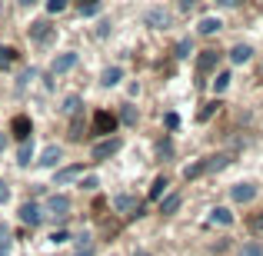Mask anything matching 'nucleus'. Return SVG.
<instances>
[{
	"mask_svg": "<svg viewBox=\"0 0 263 256\" xmlns=\"http://www.w3.org/2000/svg\"><path fill=\"white\" fill-rule=\"evenodd\" d=\"M117 130V116L114 113H107V110H97L93 113V123H90V133H97V136H110Z\"/></svg>",
	"mask_w": 263,
	"mask_h": 256,
	"instance_id": "f257e3e1",
	"label": "nucleus"
},
{
	"mask_svg": "<svg viewBox=\"0 0 263 256\" xmlns=\"http://www.w3.org/2000/svg\"><path fill=\"white\" fill-rule=\"evenodd\" d=\"M143 24L147 27H154V30H167L170 24H174V17H170L163 7H150L147 13H143Z\"/></svg>",
	"mask_w": 263,
	"mask_h": 256,
	"instance_id": "f03ea898",
	"label": "nucleus"
},
{
	"mask_svg": "<svg viewBox=\"0 0 263 256\" xmlns=\"http://www.w3.org/2000/svg\"><path fill=\"white\" fill-rule=\"evenodd\" d=\"M123 143H120V136H107V140H100V143H93V150H90V156L93 160H110V156L120 150Z\"/></svg>",
	"mask_w": 263,
	"mask_h": 256,
	"instance_id": "7ed1b4c3",
	"label": "nucleus"
},
{
	"mask_svg": "<svg viewBox=\"0 0 263 256\" xmlns=\"http://www.w3.org/2000/svg\"><path fill=\"white\" fill-rule=\"evenodd\" d=\"M257 193H260V186L250 183V180H243V183L230 186V200H233V203H250V200H257Z\"/></svg>",
	"mask_w": 263,
	"mask_h": 256,
	"instance_id": "20e7f679",
	"label": "nucleus"
},
{
	"mask_svg": "<svg viewBox=\"0 0 263 256\" xmlns=\"http://www.w3.org/2000/svg\"><path fill=\"white\" fill-rule=\"evenodd\" d=\"M47 213L57 220H67L70 216V196H64V193H53L50 200H47Z\"/></svg>",
	"mask_w": 263,
	"mask_h": 256,
	"instance_id": "39448f33",
	"label": "nucleus"
},
{
	"mask_svg": "<svg viewBox=\"0 0 263 256\" xmlns=\"http://www.w3.org/2000/svg\"><path fill=\"white\" fill-rule=\"evenodd\" d=\"M217 60H220L217 50H203V53H200V60H197V77H200V84L210 77V70L217 67Z\"/></svg>",
	"mask_w": 263,
	"mask_h": 256,
	"instance_id": "423d86ee",
	"label": "nucleus"
},
{
	"mask_svg": "<svg viewBox=\"0 0 263 256\" xmlns=\"http://www.w3.org/2000/svg\"><path fill=\"white\" fill-rule=\"evenodd\" d=\"M20 220H24L27 226H40L44 223V213H40V206L33 203V200H27V203H20Z\"/></svg>",
	"mask_w": 263,
	"mask_h": 256,
	"instance_id": "0eeeda50",
	"label": "nucleus"
},
{
	"mask_svg": "<svg viewBox=\"0 0 263 256\" xmlns=\"http://www.w3.org/2000/svg\"><path fill=\"white\" fill-rule=\"evenodd\" d=\"M114 206L120 213H127V216H140V200L130 196V193H120V196H114Z\"/></svg>",
	"mask_w": 263,
	"mask_h": 256,
	"instance_id": "6e6552de",
	"label": "nucleus"
},
{
	"mask_svg": "<svg viewBox=\"0 0 263 256\" xmlns=\"http://www.w3.org/2000/svg\"><path fill=\"white\" fill-rule=\"evenodd\" d=\"M50 37H53V24H50V20H33V24H30V40L47 44Z\"/></svg>",
	"mask_w": 263,
	"mask_h": 256,
	"instance_id": "1a4fd4ad",
	"label": "nucleus"
},
{
	"mask_svg": "<svg viewBox=\"0 0 263 256\" xmlns=\"http://www.w3.org/2000/svg\"><path fill=\"white\" fill-rule=\"evenodd\" d=\"M77 176H84V163H73V167L57 170V176H53V186H67V183H73Z\"/></svg>",
	"mask_w": 263,
	"mask_h": 256,
	"instance_id": "9d476101",
	"label": "nucleus"
},
{
	"mask_svg": "<svg viewBox=\"0 0 263 256\" xmlns=\"http://www.w3.org/2000/svg\"><path fill=\"white\" fill-rule=\"evenodd\" d=\"M10 133L17 136V140H30V133H33V127H30V116H13L10 120Z\"/></svg>",
	"mask_w": 263,
	"mask_h": 256,
	"instance_id": "9b49d317",
	"label": "nucleus"
},
{
	"mask_svg": "<svg viewBox=\"0 0 263 256\" xmlns=\"http://www.w3.org/2000/svg\"><path fill=\"white\" fill-rule=\"evenodd\" d=\"M77 67V53H60V57H53V64H50V70L53 73H67V70H73Z\"/></svg>",
	"mask_w": 263,
	"mask_h": 256,
	"instance_id": "f8f14e48",
	"label": "nucleus"
},
{
	"mask_svg": "<svg viewBox=\"0 0 263 256\" xmlns=\"http://www.w3.org/2000/svg\"><path fill=\"white\" fill-rule=\"evenodd\" d=\"M60 160H64V150H60L57 143H50V147L40 153V160H37V163H40V167H57Z\"/></svg>",
	"mask_w": 263,
	"mask_h": 256,
	"instance_id": "ddd939ff",
	"label": "nucleus"
},
{
	"mask_svg": "<svg viewBox=\"0 0 263 256\" xmlns=\"http://www.w3.org/2000/svg\"><path fill=\"white\" fill-rule=\"evenodd\" d=\"M250 57H253V47H247V44H237V47H233V50H230V64H250Z\"/></svg>",
	"mask_w": 263,
	"mask_h": 256,
	"instance_id": "4468645a",
	"label": "nucleus"
},
{
	"mask_svg": "<svg viewBox=\"0 0 263 256\" xmlns=\"http://www.w3.org/2000/svg\"><path fill=\"white\" fill-rule=\"evenodd\" d=\"M120 80H123V70H120V67H107V70L100 73V84L103 87H117Z\"/></svg>",
	"mask_w": 263,
	"mask_h": 256,
	"instance_id": "2eb2a0df",
	"label": "nucleus"
},
{
	"mask_svg": "<svg viewBox=\"0 0 263 256\" xmlns=\"http://www.w3.org/2000/svg\"><path fill=\"white\" fill-rule=\"evenodd\" d=\"M210 223H217V226H230V223H233V213L227 210V206H217V210H210Z\"/></svg>",
	"mask_w": 263,
	"mask_h": 256,
	"instance_id": "dca6fc26",
	"label": "nucleus"
},
{
	"mask_svg": "<svg viewBox=\"0 0 263 256\" xmlns=\"http://www.w3.org/2000/svg\"><path fill=\"white\" fill-rule=\"evenodd\" d=\"M30 160H33V140H24L17 150V163L20 167H30Z\"/></svg>",
	"mask_w": 263,
	"mask_h": 256,
	"instance_id": "f3484780",
	"label": "nucleus"
},
{
	"mask_svg": "<svg viewBox=\"0 0 263 256\" xmlns=\"http://www.w3.org/2000/svg\"><path fill=\"white\" fill-rule=\"evenodd\" d=\"M180 203H183V196H180V193H170L167 200H160V213H167V216H170V213L180 210Z\"/></svg>",
	"mask_w": 263,
	"mask_h": 256,
	"instance_id": "a211bd4d",
	"label": "nucleus"
},
{
	"mask_svg": "<svg viewBox=\"0 0 263 256\" xmlns=\"http://www.w3.org/2000/svg\"><path fill=\"white\" fill-rule=\"evenodd\" d=\"M17 64V50L13 47H0V70H10Z\"/></svg>",
	"mask_w": 263,
	"mask_h": 256,
	"instance_id": "6ab92c4d",
	"label": "nucleus"
},
{
	"mask_svg": "<svg viewBox=\"0 0 263 256\" xmlns=\"http://www.w3.org/2000/svg\"><path fill=\"white\" fill-rule=\"evenodd\" d=\"M220 27H223V24H220L217 17H203V20H200V27H197V30L203 33V37H210V33H217Z\"/></svg>",
	"mask_w": 263,
	"mask_h": 256,
	"instance_id": "aec40b11",
	"label": "nucleus"
},
{
	"mask_svg": "<svg viewBox=\"0 0 263 256\" xmlns=\"http://www.w3.org/2000/svg\"><path fill=\"white\" fill-rule=\"evenodd\" d=\"M227 163H230V156H227V153H217V156H206V173H217V170H223Z\"/></svg>",
	"mask_w": 263,
	"mask_h": 256,
	"instance_id": "412c9836",
	"label": "nucleus"
},
{
	"mask_svg": "<svg viewBox=\"0 0 263 256\" xmlns=\"http://www.w3.org/2000/svg\"><path fill=\"white\" fill-rule=\"evenodd\" d=\"M60 110H64L67 116H73V113H77V110H80V93H70V96H67V100H64V107H60Z\"/></svg>",
	"mask_w": 263,
	"mask_h": 256,
	"instance_id": "4be33fe9",
	"label": "nucleus"
},
{
	"mask_svg": "<svg viewBox=\"0 0 263 256\" xmlns=\"http://www.w3.org/2000/svg\"><path fill=\"white\" fill-rule=\"evenodd\" d=\"M203 173H206V160H200V163H193V167L183 170V180H197V176H203Z\"/></svg>",
	"mask_w": 263,
	"mask_h": 256,
	"instance_id": "5701e85b",
	"label": "nucleus"
},
{
	"mask_svg": "<svg viewBox=\"0 0 263 256\" xmlns=\"http://www.w3.org/2000/svg\"><path fill=\"white\" fill-rule=\"evenodd\" d=\"M167 186H170V183H167V176H157V180H154V186H150V200H160Z\"/></svg>",
	"mask_w": 263,
	"mask_h": 256,
	"instance_id": "b1692460",
	"label": "nucleus"
},
{
	"mask_svg": "<svg viewBox=\"0 0 263 256\" xmlns=\"http://www.w3.org/2000/svg\"><path fill=\"white\" fill-rule=\"evenodd\" d=\"M230 70H223V73H217V80H213V93H223L227 87H230Z\"/></svg>",
	"mask_w": 263,
	"mask_h": 256,
	"instance_id": "393cba45",
	"label": "nucleus"
},
{
	"mask_svg": "<svg viewBox=\"0 0 263 256\" xmlns=\"http://www.w3.org/2000/svg\"><path fill=\"white\" fill-rule=\"evenodd\" d=\"M7 253H10V230L0 223V256H7Z\"/></svg>",
	"mask_w": 263,
	"mask_h": 256,
	"instance_id": "a878e982",
	"label": "nucleus"
},
{
	"mask_svg": "<svg viewBox=\"0 0 263 256\" xmlns=\"http://www.w3.org/2000/svg\"><path fill=\"white\" fill-rule=\"evenodd\" d=\"M217 107H220L217 100H213V103H203V110H200V113H197V120H200V123H203V120H210V116L217 113Z\"/></svg>",
	"mask_w": 263,
	"mask_h": 256,
	"instance_id": "bb28decb",
	"label": "nucleus"
},
{
	"mask_svg": "<svg viewBox=\"0 0 263 256\" xmlns=\"http://www.w3.org/2000/svg\"><path fill=\"white\" fill-rule=\"evenodd\" d=\"M84 136V120H80L77 113H73V123H70V140H80Z\"/></svg>",
	"mask_w": 263,
	"mask_h": 256,
	"instance_id": "cd10ccee",
	"label": "nucleus"
},
{
	"mask_svg": "<svg viewBox=\"0 0 263 256\" xmlns=\"http://www.w3.org/2000/svg\"><path fill=\"white\" fill-rule=\"evenodd\" d=\"M240 256H263V246L257 243V240H250V243H247L243 250H240Z\"/></svg>",
	"mask_w": 263,
	"mask_h": 256,
	"instance_id": "c85d7f7f",
	"label": "nucleus"
},
{
	"mask_svg": "<svg viewBox=\"0 0 263 256\" xmlns=\"http://www.w3.org/2000/svg\"><path fill=\"white\" fill-rule=\"evenodd\" d=\"M47 10H50V13H64L67 10V0H47Z\"/></svg>",
	"mask_w": 263,
	"mask_h": 256,
	"instance_id": "c756f323",
	"label": "nucleus"
},
{
	"mask_svg": "<svg viewBox=\"0 0 263 256\" xmlns=\"http://www.w3.org/2000/svg\"><path fill=\"white\" fill-rule=\"evenodd\" d=\"M67 240H70V233H67V230H53L50 233V243L53 246H57V243H67Z\"/></svg>",
	"mask_w": 263,
	"mask_h": 256,
	"instance_id": "7c9ffc66",
	"label": "nucleus"
},
{
	"mask_svg": "<svg viewBox=\"0 0 263 256\" xmlns=\"http://www.w3.org/2000/svg\"><path fill=\"white\" fill-rule=\"evenodd\" d=\"M250 230H253V233H263V213H257V216H250Z\"/></svg>",
	"mask_w": 263,
	"mask_h": 256,
	"instance_id": "2f4dec72",
	"label": "nucleus"
},
{
	"mask_svg": "<svg viewBox=\"0 0 263 256\" xmlns=\"http://www.w3.org/2000/svg\"><path fill=\"white\" fill-rule=\"evenodd\" d=\"M7 200H10V183L0 180V203H7Z\"/></svg>",
	"mask_w": 263,
	"mask_h": 256,
	"instance_id": "473e14b6",
	"label": "nucleus"
},
{
	"mask_svg": "<svg viewBox=\"0 0 263 256\" xmlns=\"http://www.w3.org/2000/svg\"><path fill=\"white\" fill-rule=\"evenodd\" d=\"M177 57H190V40H180L177 44Z\"/></svg>",
	"mask_w": 263,
	"mask_h": 256,
	"instance_id": "72a5a7b5",
	"label": "nucleus"
},
{
	"mask_svg": "<svg viewBox=\"0 0 263 256\" xmlns=\"http://www.w3.org/2000/svg\"><path fill=\"white\" fill-rule=\"evenodd\" d=\"M97 10H100V4H87V7H80V17H93Z\"/></svg>",
	"mask_w": 263,
	"mask_h": 256,
	"instance_id": "f704fd0d",
	"label": "nucleus"
},
{
	"mask_svg": "<svg viewBox=\"0 0 263 256\" xmlns=\"http://www.w3.org/2000/svg\"><path fill=\"white\" fill-rule=\"evenodd\" d=\"M123 123H137V113H134V107H123Z\"/></svg>",
	"mask_w": 263,
	"mask_h": 256,
	"instance_id": "c9c22d12",
	"label": "nucleus"
},
{
	"mask_svg": "<svg viewBox=\"0 0 263 256\" xmlns=\"http://www.w3.org/2000/svg\"><path fill=\"white\" fill-rule=\"evenodd\" d=\"M167 127H170V130L180 127V116H177V113H167Z\"/></svg>",
	"mask_w": 263,
	"mask_h": 256,
	"instance_id": "e433bc0d",
	"label": "nucleus"
},
{
	"mask_svg": "<svg viewBox=\"0 0 263 256\" xmlns=\"http://www.w3.org/2000/svg\"><path fill=\"white\" fill-rule=\"evenodd\" d=\"M80 186H84V190H97V176H87V180H84Z\"/></svg>",
	"mask_w": 263,
	"mask_h": 256,
	"instance_id": "4c0bfd02",
	"label": "nucleus"
},
{
	"mask_svg": "<svg viewBox=\"0 0 263 256\" xmlns=\"http://www.w3.org/2000/svg\"><path fill=\"white\" fill-rule=\"evenodd\" d=\"M217 4H220V7H237L240 0H217Z\"/></svg>",
	"mask_w": 263,
	"mask_h": 256,
	"instance_id": "58836bf2",
	"label": "nucleus"
},
{
	"mask_svg": "<svg viewBox=\"0 0 263 256\" xmlns=\"http://www.w3.org/2000/svg\"><path fill=\"white\" fill-rule=\"evenodd\" d=\"M4 147H7V136H4V133H0V153H4Z\"/></svg>",
	"mask_w": 263,
	"mask_h": 256,
	"instance_id": "ea45409f",
	"label": "nucleus"
},
{
	"mask_svg": "<svg viewBox=\"0 0 263 256\" xmlns=\"http://www.w3.org/2000/svg\"><path fill=\"white\" fill-rule=\"evenodd\" d=\"M87 4H100V0H80V7H87Z\"/></svg>",
	"mask_w": 263,
	"mask_h": 256,
	"instance_id": "a19ab883",
	"label": "nucleus"
},
{
	"mask_svg": "<svg viewBox=\"0 0 263 256\" xmlns=\"http://www.w3.org/2000/svg\"><path fill=\"white\" fill-rule=\"evenodd\" d=\"M30 4H37V0H20V7H30Z\"/></svg>",
	"mask_w": 263,
	"mask_h": 256,
	"instance_id": "79ce46f5",
	"label": "nucleus"
},
{
	"mask_svg": "<svg viewBox=\"0 0 263 256\" xmlns=\"http://www.w3.org/2000/svg\"><path fill=\"white\" fill-rule=\"evenodd\" d=\"M137 256H147V253H137Z\"/></svg>",
	"mask_w": 263,
	"mask_h": 256,
	"instance_id": "37998d69",
	"label": "nucleus"
},
{
	"mask_svg": "<svg viewBox=\"0 0 263 256\" xmlns=\"http://www.w3.org/2000/svg\"><path fill=\"white\" fill-rule=\"evenodd\" d=\"M260 73H263V64H260Z\"/></svg>",
	"mask_w": 263,
	"mask_h": 256,
	"instance_id": "c03bdc74",
	"label": "nucleus"
},
{
	"mask_svg": "<svg viewBox=\"0 0 263 256\" xmlns=\"http://www.w3.org/2000/svg\"><path fill=\"white\" fill-rule=\"evenodd\" d=\"M110 256H114V253H110Z\"/></svg>",
	"mask_w": 263,
	"mask_h": 256,
	"instance_id": "a18cd8bd",
	"label": "nucleus"
}]
</instances>
